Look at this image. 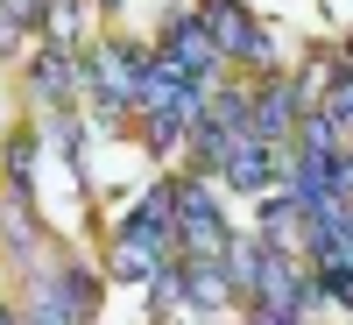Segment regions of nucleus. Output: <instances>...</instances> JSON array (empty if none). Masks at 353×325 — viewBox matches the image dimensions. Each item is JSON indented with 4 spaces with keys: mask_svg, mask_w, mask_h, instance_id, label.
<instances>
[{
    "mask_svg": "<svg viewBox=\"0 0 353 325\" xmlns=\"http://www.w3.org/2000/svg\"><path fill=\"white\" fill-rule=\"evenodd\" d=\"M43 21H50V36L57 43H78V21H85V8H78V0H43Z\"/></svg>",
    "mask_w": 353,
    "mask_h": 325,
    "instance_id": "16",
    "label": "nucleus"
},
{
    "mask_svg": "<svg viewBox=\"0 0 353 325\" xmlns=\"http://www.w3.org/2000/svg\"><path fill=\"white\" fill-rule=\"evenodd\" d=\"M92 311H99L92 269H50L28 290V318L21 325H92Z\"/></svg>",
    "mask_w": 353,
    "mask_h": 325,
    "instance_id": "4",
    "label": "nucleus"
},
{
    "mask_svg": "<svg viewBox=\"0 0 353 325\" xmlns=\"http://www.w3.org/2000/svg\"><path fill=\"white\" fill-rule=\"evenodd\" d=\"M248 325H297V318H283V311H261V304H254V318H248Z\"/></svg>",
    "mask_w": 353,
    "mask_h": 325,
    "instance_id": "18",
    "label": "nucleus"
},
{
    "mask_svg": "<svg viewBox=\"0 0 353 325\" xmlns=\"http://www.w3.org/2000/svg\"><path fill=\"white\" fill-rule=\"evenodd\" d=\"M297 113H304L297 85L276 71V78H261V92H248V135H254V141H290Z\"/></svg>",
    "mask_w": 353,
    "mask_h": 325,
    "instance_id": "6",
    "label": "nucleus"
},
{
    "mask_svg": "<svg viewBox=\"0 0 353 325\" xmlns=\"http://www.w3.org/2000/svg\"><path fill=\"white\" fill-rule=\"evenodd\" d=\"M28 78H36V99H43V106H64V99L78 92V78H85V64H78V57H71L64 43H50V50L36 57V71H28Z\"/></svg>",
    "mask_w": 353,
    "mask_h": 325,
    "instance_id": "7",
    "label": "nucleus"
},
{
    "mask_svg": "<svg viewBox=\"0 0 353 325\" xmlns=\"http://www.w3.org/2000/svg\"><path fill=\"white\" fill-rule=\"evenodd\" d=\"M149 64H156V50H141V43H92L85 71H92V92L106 106V121L128 113V106H141V78H149Z\"/></svg>",
    "mask_w": 353,
    "mask_h": 325,
    "instance_id": "2",
    "label": "nucleus"
},
{
    "mask_svg": "<svg viewBox=\"0 0 353 325\" xmlns=\"http://www.w3.org/2000/svg\"><path fill=\"white\" fill-rule=\"evenodd\" d=\"M128 241H156V248H176V219H170V184H156L149 198L134 205V213L121 219Z\"/></svg>",
    "mask_w": 353,
    "mask_h": 325,
    "instance_id": "8",
    "label": "nucleus"
},
{
    "mask_svg": "<svg viewBox=\"0 0 353 325\" xmlns=\"http://www.w3.org/2000/svg\"><path fill=\"white\" fill-rule=\"evenodd\" d=\"M99 8H121V0H99Z\"/></svg>",
    "mask_w": 353,
    "mask_h": 325,
    "instance_id": "20",
    "label": "nucleus"
},
{
    "mask_svg": "<svg viewBox=\"0 0 353 325\" xmlns=\"http://www.w3.org/2000/svg\"><path fill=\"white\" fill-rule=\"evenodd\" d=\"M170 213H176V262H226L233 226L219 213V191L205 177H176L170 184Z\"/></svg>",
    "mask_w": 353,
    "mask_h": 325,
    "instance_id": "1",
    "label": "nucleus"
},
{
    "mask_svg": "<svg viewBox=\"0 0 353 325\" xmlns=\"http://www.w3.org/2000/svg\"><path fill=\"white\" fill-rule=\"evenodd\" d=\"M0 233H8V248H14V255L36 248V205H28L21 191H14V205H8V219H0Z\"/></svg>",
    "mask_w": 353,
    "mask_h": 325,
    "instance_id": "13",
    "label": "nucleus"
},
{
    "mask_svg": "<svg viewBox=\"0 0 353 325\" xmlns=\"http://www.w3.org/2000/svg\"><path fill=\"white\" fill-rule=\"evenodd\" d=\"M304 241V205L290 198V191H276L269 205H261V248H276V255H290Z\"/></svg>",
    "mask_w": 353,
    "mask_h": 325,
    "instance_id": "11",
    "label": "nucleus"
},
{
    "mask_svg": "<svg viewBox=\"0 0 353 325\" xmlns=\"http://www.w3.org/2000/svg\"><path fill=\"white\" fill-rule=\"evenodd\" d=\"M170 248H156V241H128V233H113V276L121 283H156L170 262H163Z\"/></svg>",
    "mask_w": 353,
    "mask_h": 325,
    "instance_id": "12",
    "label": "nucleus"
},
{
    "mask_svg": "<svg viewBox=\"0 0 353 325\" xmlns=\"http://www.w3.org/2000/svg\"><path fill=\"white\" fill-rule=\"evenodd\" d=\"M290 149L297 156H318V163H332L339 149H346V135H339V121L325 106H311V113H297V128H290Z\"/></svg>",
    "mask_w": 353,
    "mask_h": 325,
    "instance_id": "9",
    "label": "nucleus"
},
{
    "mask_svg": "<svg viewBox=\"0 0 353 325\" xmlns=\"http://www.w3.org/2000/svg\"><path fill=\"white\" fill-rule=\"evenodd\" d=\"M0 325H21V311H0Z\"/></svg>",
    "mask_w": 353,
    "mask_h": 325,
    "instance_id": "19",
    "label": "nucleus"
},
{
    "mask_svg": "<svg viewBox=\"0 0 353 325\" xmlns=\"http://www.w3.org/2000/svg\"><path fill=\"white\" fill-rule=\"evenodd\" d=\"M318 297L353 304V255H339V262H318Z\"/></svg>",
    "mask_w": 353,
    "mask_h": 325,
    "instance_id": "14",
    "label": "nucleus"
},
{
    "mask_svg": "<svg viewBox=\"0 0 353 325\" xmlns=\"http://www.w3.org/2000/svg\"><path fill=\"white\" fill-rule=\"evenodd\" d=\"M184 135H191V128H184V121H170V113H141V141H149L156 156H170Z\"/></svg>",
    "mask_w": 353,
    "mask_h": 325,
    "instance_id": "17",
    "label": "nucleus"
},
{
    "mask_svg": "<svg viewBox=\"0 0 353 325\" xmlns=\"http://www.w3.org/2000/svg\"><path fill=\"white\" fill-rule=\"evenodd\" d=\"M163 64H176V71H184V78H198L205 85V92H212V78H219V64H226V57H219V43H212V28H205V14H163Z\"/></svg>",
    "mask_w": 353,
    "mask_h": 325,
    "instance_id": "5",
    "label": "nucleus"
},
{
    "mask_svg": "<svg viewBox=\"0 0 353 325\" xmlns=\"http://www.w3.org/2000/svg\"><path fill=\"white\" fill-rule=\"evenodd\" d=\"M205 28H212L219 57H233V64H254L261 78H276V71H283L276 36H269V28H261L248 8H233V0H205Z\"/></svg>",
    "mask_w": 353,
    "mask_h": 325,
    "instance_id": "3",
    "label": "nucleus"
},
{
    "mask_svg": "<svg viewBox=\"0 0 353 325\" xmlns=\"http://www.w3.org/2000/svg\"><path fill=\"white\" fill-rule=\"evenodd\" d=\"M318 106H325V113H332V121H339V135H353V57H346V71L332 78V92H325V99H318Z\"/></svg>",
    "mask_w": 353,
    "mask_h": 325,
    "instance_id": "15",
    "label": "nucleus"
},
{
    "mask_svg": "<svg viewBox=\"0 0 353 325\" xmlns=\"http://www.w3.org/2000/svg\"><path fill=\"white\" fill-rule=\"evenodd\" d=\"M184 304H191V311H226V304H233L226 262H184Z\"/></svg>",
    "mask_w": 353,
    "mask_h": 325,
    "instance_id": "10",
    "label": "nucleus"
}]
</instances>
